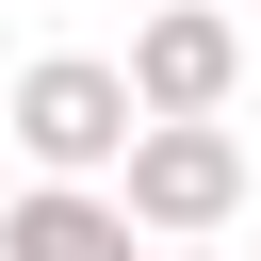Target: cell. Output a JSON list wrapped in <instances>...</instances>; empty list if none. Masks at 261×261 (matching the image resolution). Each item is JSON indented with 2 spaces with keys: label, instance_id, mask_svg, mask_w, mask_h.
I'll return each instance as SVG.
<instances>
[{
  "label": "cell",
  "instance_id": "7a4b0ae2",
  "mask_svg": "<svg viewBox=\"0 0 261 261\" xmlns=\"http://www.w3.org/2000/svg\"><path fill=\"white\" fill-rule=\"evenodd\" d=\"M147 196H163V212H212V196H228V147H196V130L147 147Z\"/></svg>",
  "mask_w": 261,
  "mask_h": 261
},
{
  "label": "cell",
  "instance_id": "6da1fadb",
  "mask_svg": "<svg viewBox=\"0 0 261 261\" xmlns=\"http://www.w3.org/2000/svg\"><path fill=\"white\" fill-rule=\"evenodd\" d=\"M33 130H49V147H114V82L49 65V82H33Z\"/></svg>",
  "mask_w": 261,
  "mask_h": 261
},
{
  "label": "cell",
  "instance_id": "3957f363",
  "mask_svg": "<svg viewBox=\"0 0 261 261\" xmlns=\"http://www.w3.org/2000/svg\"><path fill=\"white\" fill-rule=\"evenodd\" d=\"M16 245H33V261H114V228H98V212H33Z\"/></svg>",
  "mask_w": 261,
  "mask_h": 261
}]
</instances>
